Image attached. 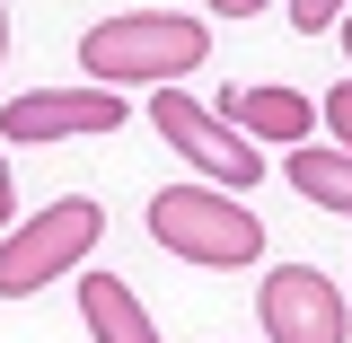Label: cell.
Here are the masks:
<instances>
[{
    "mask_svg": "<svg viewBox=\"0 0 352 343\" xmlns=\"http://www.w3.org/2000/svg\"><path fill=\"white\" fill-rule=\"evenodd\" d=\"M212 53V27L203 18H176V9H132V18H106L80 36V71L97 88H124V80H185L203 71Z\"/></svg>",
    "mask_w": 352,
    "mask_h": 343,
    "instance_id": "6da1fadb",
    "label": "cell"
},
{
    "mask_svg": "<svg viewBox=\"0 0 352 343\" xmlns=\"http://www.w3.org/2000/svg\"><path fill=\"white\" fill-rule=\"evenodd\" d=\"M150 238L176 264H203V273H238L264 256V220L229 194V185H168L150 203Z\"/></svg>",
    "mask_w": 352,
    "mask_h": 343,
    "instance_id": "7a4b0ae2",
    "label": "cell"
},
{
    "mask_svg": "<svg viewBox=\"0 0 352 343\" xmlns=\"http://www.w3.org/2000/svg\"><path fill=\"white\" fill-rule=\"evenodd\" d=\"M97 229H106V212H97L88 194H62V203H44L27 229H9V238H0V291H9V300H36L44 282H62L71 264H88Z\"/></svg>",
    "mask_w": 352,
    "mask_h": 343,
    "instance_id": "3957f363",
    "label": "cell"
},
{
    "mask_svg": "<svg viewBox=\"0 0 352 343\" xmlns=\"http://www.w3.org/2000/svg\"><path fill=\"white\" fill-rule=\"evenodd\" d=\"M150 124H159V141H176V150H185L203 176H220V185H247V194H256L264 150L247 141V132H229L220 115H203L185 88H159V97H150Z\"/></svg>",
    "mask_w": 352,
    "mask_h": 343,
    "instance_id": "277c9868",
    "label": "cell"
},
{
    "mask_svg": "<svg viewBox=\"0 0 352 343\" xmlns=\"http://www.w3.org/2000/svg\"><path fill=\"white\" fill-rule=\"evenodd\" d=\"M264 335L273 343H344V291L317 273V264H273L264 273Z\"/></svg>",
    "mask_w": 352,
    "mask_h": 343,
    "instance_id": "5b68a950",
    "label": "cell"
},
{
    "mask_svg": "<svg viewBox=\"0 0 352 343\" xmlns=\"http://www.w3.org/2000/svg\"><path fill=\"white\" fill-rule=\"evenodd\" d=\"M124 124V97L115 88H36L0 115V141H97V132Z\"/></svg>",
    "mask_w": 352,
    "mask_h": 343,
    "instance_id": "8992f818",
    "label": "cell"
},
{
    "mask_svg": "<svg viewBox=\"0 0 352 343\" xmlns=\"http://www.w3.org/2000/svg\"><path fill=\"white\" fill-rule=\"evenodd\" d=\"M220 124H229V132H247V141H308L317 106H308L300 88H229Z\"/></svg>",
    "mask_w": 352,
    "mask_h": 343,
    "instance_id": "52a82bcc",
    "label": "cell"
},
{
    "mask_svg": "<svg viewBox=\"0 0 352 343\" xmlns=\"http://www.w3.org/2000/svg\"><path fill=\"white\" fill-rule=\"evenodd\" d=\"M80 317H88L97 343H159L150 308L132 300V282H115V273H88V282H80Z\"/></svg>",
    "mask_w": 352,
    "mask_h": 343,
    "instance_id": "ba28073f",
    "label": "cell"
},
{
    "mask_svg": "<svg viewBox=\"0 0 352 343\" xmlns=\"http://www.w3.org/2000/svg\"><path fill=\"white\" fill-rule=\"evenodd\" d=\"M291 185H300L317 212H352V150H317V141H300V150H291Z\"/></svg>",
    "mask_w": 352,
    "mask_h": 343,
    "instance_id": "9c48e42d",
    "label": "cell"
},
{
    "mask_svg": "<svg viewBox=\"0 0 352 343\" xmlns=\"http://www.w3.org/2000/svg\"><path fill=\"white\" fill-rule=\"evenodd\" d=\"M335 18H344V0H291V27H300V36L335 27Z\"/></svg>",
    "mask_w": 352,
    "mask_h": 343,
    "instance_id": "30bf717a",
    "label": "cell"
},
{
    "mask_svg": "<svg viewBox=\"0 0 352 343\" xmlns=\"http://www.w3.org/2000/svg\"><path fill=\"white\" fill-rule=\"evenodd\" d=\"M326 132H335V150H352V80L326 97Z\"/></svg>",
    "mask_w": 352,
    "mask_h": 343,
    "instance_id": "8fae6325",
    "label": "cell"
},
{
    "mask_svg": "<svg viewBox=\"0 0 352 343\" xmlns=\"http://www.w3.org/2000/svg\"><path fill=\"white\" fill-rule=\"evenodd\" d=\"M9 212H18V194H9V159H0V229H9Z\"/></svg>",
    "mask_w": 352,
    "mask_h": 343,
    "instance_id": "7c38bea8",
    "label": "cell"
},
{
    "mask_svg": "<svg viewBox=\"0 0 352 343\" xmlns=\"http://www.w3.org/2000/svg\"><path fill=\"white\" fill-rule=\"evenodd\" d=\"M212 9H220V18H256L264 0H212Z\"/></svg>",
    "mask_w": 352,
    "mask_h": 343,
    "instance_id": "4fadbf2b",
    "label": "cell"
},
{
    "mask_svg": "<svg viewBox=\"0 0 352 343\" xmlns=\"http://www.w3.org/2000/svg\"><path fill=\"white\" fill-rule=\"evenodd\" d=\"M0 53H9V9H0Z\"/></svg>",
    "mask_w": 352,
    "mask_h": 343,
    "instance_id": "5bb4252c",
    "label": "cell"
},
{
    "mask_svg": "<svg viewBox=\"0 0 352 343\" xmlns=\"http://www.w3.org/2000/svg\"><path fill=\"white\" fill-rule=\"evenodd\" d=\"M344 53H352V27H344Z\"/></svg>",
    "mask_w": 352,
    "mask_h": 343,
    "instance_id": "9a60e30c",
    "label": "cell"
}]
</instances>
